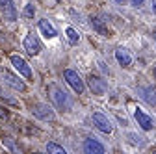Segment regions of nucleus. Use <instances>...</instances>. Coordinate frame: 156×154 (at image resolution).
<instances>
[{
    "label": "nucleus",
    "mask_w": 156,
    "mask_h": 154,
    "mask_svg": "<svg viewBox=\"0 0 156 154\" xmlns=\"http://www.w3.org/2000/svg\"><path fill=\"white\" fill-rule=\"evenodd\" d=\"M0 41H4V37H2V33H0Z\"/></svg>",
    "instance_id": "nucleus-26"
},
{
    "label": "nucleus",
    "mask_w": 156,
    "mask_h": 154,
    "mask_svg": "<svg viewBox=\"0 0 156 154\" xmlns=\"http://www.w3.org/2000/svg\"><path fill=\"white\" fill-rule=\"evenodd\" d=\"M63 78L67 80V84L80 95V93H84V82H82V78H80V74L78 72H74L73 69H67L65 72H63Z\"/></svg>",
    "instance_id": "nucleus-1"
},
{
    "label": "nucleus",
    "mask_w": 156,
    "mask_h": 154,
    "mask_svg": "<svg viewBox=\"0 0 156 154\" xmlns=\"http://www.w3.org/2000/svg\"><path fill=\"white\" fill-rule=\"evenodd\" d=\"M130 2H132V6H141L145 0H130Z\"/></svg>",
    "instance_id": "nucleus-19"
},
{
    "label": "nucleus",
    "mask_w": 156,
    "mask_h": 154,
    "mask_svg": "<svg viewBox=\"0 0 156 154\" xmlns=\"http://www.w3.org/2000/svg\"><path fill=\"white\" fill-rule=\"evenodd\" d=\"M47 150H48L50 154H65V149H63V147H60L58 143H54V141L47 143Z\"/></svg>",
    "instance_id": "nucleus-15"
},
{
    "label": "nucleus",
    "mask_w": 156,
    "mask_h": 154,
    "mask_svg": "<svg viewBox=\"0 0 156 154\" xmlns=\"http://www.w3.org/2000/svg\"><path fill=\"white\" fill-rule=\"evenodd\" d=\"M39 30L45 33L47 39H52V37H56V35H58V33H56V30H54V26L47 21V19H41V21H39Z\"/></svg>",
    "instance_id": "nucleus-14"
},
{
    "label": "nucleus",
    "mask_w": 156,
    "mask_h": 154,
    "mask_svg": "<svg viewBox=\"0 0 156 154\" xmlns=\"http://www.w3.org/2000/svg\"><path fill=\"white\" fill-rule=\"evenodd\" d=\"M152 74H154V78H156V67H154V71H152Z\"/></svg>",
    "instance_id": "nucleus-24"
},
{
    "label": "nucleus",
    "mask_w": 156,
    "mask_h": 154,
    "mask_svg": "<svg viewBox=\"0 0 156 154\" xmlns=\"http://www.w3.org/2000/svg\"><path fill=\"white\" fill-rule=\"evenodd\" d=\"M84 150L87 154H102L104 152V145L99 143L97 139H93V138H89V139L84 141Z\"/></svg>",
    "instance_id": "nucleus-11"
},
{
    "label": "nucleus",
    "mask_w": 156,
    "mask_h": 154,
    "mask_svg": "<svg viewBox=\"0 0 156 154\" xmlns=\"http://www.w3.org/2000/svg\"><path fill=\"white\" fill-rule=\"evenodd\" d=\"M0 117H2V119H6V117H8V111H6V110H2V108H0Z\"/></svg>",
    "instance_id": "nucleus-20"
},
{
    "label": "nucleus",
    "mask_w": 156,
    "mask_h": 154,
    "mask_svg": "<svg viewBox=\"0 0 156 154\" xmlns=\"http://www.w3.org/2000/svg\"><path fill=\"white\" fill-rule=\"evenodd\" d=\"M24 50L30 56H37L39 52H41V43H39V39H37L34 33H28L24 37Z\"/></svg>",
    "instance_id": "nucleus-5"
},
{
    "label": "nucleus",
    "mask_w": 156,
    "mask_h": 154,
    "mask_svg": "<svg viewBox=\"0 0 156 154\" xmlns=\"http://www.w3.org/2000/svg\"><path fill=\"white\" fill-rule=\"evenodd\" d=\"M93 124L99 128L101 132H104V134H110V132H112V128H113V126H112V123H110V119L106 117L104 113H99V111L93 113Z\"/></svg>",
    "instance_id": "nucleus-6"
},
{
    "label": "nucleus",
    "mask_w": 156,
    "mask_h": 154,
    "mask_svg": "<svg viewBox=\"0 0 156 154\" xmlns=\"http://www.w3.org/2000/svg\"><path fill=\"white\" fill-rule=\"evenodd\" d=\"M89 87H91V91L95 93V95H104L106 91H108V84L102 80V78H99V76H89Z\"/></svg>",
    "instance_id": "nucleus-10"
},
{
    "label": "nucleus",
    "mask_w": 156,
    "mask_h": 154,
    "mask_svg": "<svg viewBox=\"0 0 156 154\" xmlns=\"http://www.w3.org/2000/svg\"><path fill=\"white\" fill-rule=\"evenodd\" d=\"M26 19H32L34 15H35V8H34V4H26V8H24V13H23Z\"/></svg>",
    "instance_id": "nucleus-18"
},
{
    "label": "nucleus",
    "mask_w": 156,
    "mask_h": 154,
    "mask_svg": "<svg viewBox=\"0 0 156 154\" xmlns=\"http://www.w3.org/2000/svg\"><path fill=\"white\" fill-rule=\"evenodd\" d=\"M115 60H117V63H119L121 67H130L132 65V56L125 48H117L115 50Z\"/></svg>",
    "instance_id": "nucleus-13"
},
{
    "label": "nucleus",
    "mask_w": 156,
    "mask_h": 154,
    "mask_svg": "<svg viewBox=\"0 0 156 154\" xmlns=\"http://www.w3.org/2000/svg\"><path fill=\"white\" fill-rule=\"evenodd\" d=\"M152 13L156 15V0H152Z\"/></svg>",
    "instance_id": "nucleus-21"
},
{
    "label": "nucleus",
    "mask_w": 156,
    "mask_h": 154,
    "mask_svg": "<svg viewBox=\"0 0 156 154\" xmlns=\"http://www.w3.org/2000/svg\"><path fill=\"white\" fill-rule=\"evenodd\" d=\"M11 63H13V67L21 72L24 78H28V80H32V69H30V65L23 60L21 56H11Z\"/></svg>",
    "instance_id": "nucleus-8"
},
{
    "label": "nucleus",
    "mask_w": 156,
    "mask_h": 154,
    "mask_svg": "<svg viewBox=\"0 0 156 154\" xmlns=\"http://www.w3.org/2000/svg\"><path fill=\"white\" fill-rule=\"evenodd\" d=\"M115 2H117V4H125V2H126V0H115Z\"/></svg>",
    "instance_id": "nucleus-22"
},
{
    "label": "nucleus",
    "mask_w": 156,
    "mask_h": 154,
    "mask_svg": "<svg viewBox=\"0 0 156 154\" xmlns=\"http://www.w3.org/2000/svg\"><path fill=\"white\" fill-rule=\"evenodd\" d=\"M91 23H93V26H95V30H97V32H101L102 35H106V33H108V30H106V28L101 24V21H99V19H93Z\"/></svg>",
    "instance_id": "nucleus-17"
},
{
    "label": "nucleus",
    "mask_w": 156,
    "mask_h": 154,
    "mask_svg": "<svg viewBox=\"0 0 156 154\" xmlns=\"http://www.w3.org/2000/svg\"><path fill=\"white\" fill-rule=\"evenodd\" d=\"M134 119L138 121V124H140L143 130H152V128H154V119L151 117V115H147L145 111H141L140 108L134 111Z\"/></svg>",
    "instance_id": "nucleus-7"
},
{
    "label": "nucleus",
    "mask_w": 156,
    "mask_h": 154,
    "mask_svg": "<svg viewBox=\"0 0 156 154\" xmlns=\"http://www.w3.org/2000/svg\"><path fill=\"white\" fill-rule=\"evenodd\" d=\"M140 93H141V99H143L147 104L156 106V86H145Z\"/></svg>",
    "instance_id": "nucleus-12"
},
{
    "label": "nucleus",
    "mask_w": 156,
    "mask_h": 154,
    "mask_svg": "<svg viewBox=\"0 0 156 154\" xmlns=\"http://www.w3.org/2000/svg\"><path fill=\"white\" fill-rule=\"evenodd\" d=\"M0 76L4 78V82L9 86V87H13L15 91H26V84L24 82H21L17 78L15 74H11L9 71H6V69H0Z\"/></svg>",
    "instance_id": "nucleus-3"
},
{
    "label": "nucleus",
    "mask_w": 156,
    "mask_h": 154,
    "mask_svg": "<svg viewBox=\"0 0 156 154\" xmlns=\"http://www.w3.org/2000/svg\"><path fill=\"white\" fill-rule=\"evenodd\" d=\"M32 113L35 115L37 119H43V121H54V111L47 106V104H35L32 108Z\"/></svg>",
    "instance_id": "nucleus-9"
},
{
    "label": "nucleus",
    "mask_w": 156,
    "mask_h": 154,
    "mask_svg": "<svg viewBox=\"0 0 156 154\" xmlns=\"http://www.w3.org/2000/svg\"><path fill=\"white\" fill-rule=\"evenodd\" d=\"M0 11H2V17L6 21L9 23L17 21V9H15L13 0H0Z\"/></svg>",
    "instance_id": "nucleus-4"
},
{
    "label": "nucleus",
    "mask_w": 156,
    "mask_h": 154,
    "mask_svg": "<svg viewBox=\"0 0 156 154\" xmlns=\"http://www.w3.org/2000/svg\"><path fill=\"white\" fill-rule=\"evenodd\" d=\"M67 39H69V43H71V45H76L78 41H80V35L76 33V30H74V28H67Z\"/></svg>",
    "instance_id": "nucleus-16"
},
{
    "label": "nucleus",
    "mask_w": 156,
    "mask_h": 154,
    "mask_svg": "<svg viewBox=\"0 0 156 154\" xmlns=\"http://www.w3.org/2000/svg\"><path fill=\"white\" fill-rule=\"evenodd\" d=\"M54 91V95H52V99H54V102H56V106L60 108V110H63V111H69L71 110V106H73V100H71V97L65 93V91H62V89H52Z\"/></svg>",
    "instance_id": "nucleus-2"
},
{
    "label": "nucleus",
    "mask_w": 156,
    "mask_h": 154,
    "mask_svg": "<svg viewBox=\"0 0 156 154\" xmlns=\"http://www.w3.org/2000/svg\"><path fill=\"white\" fill-rule=\"evenodd\" d=\"M0 97H2V99H4V93H2V89H0Z\"/></svg>",
    "instance_id": "nucleus-25"
},
{
    "label": "nucleus",
    "mask_w": 156,
    "mask_h": 154,
    "mask_svg": "<svg viewBox=\"0 0 156 154\" xmlns=\"http://www.w3.org/2000/svg\"><path fill=\"white\" fill-rule=\"evenodd\" d=\"M152 37H154V41H156V28L152 30Z\"/></svg>",
    "instance_id": "nucleus-23"
}]
</instances>
